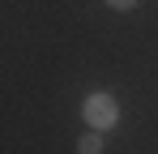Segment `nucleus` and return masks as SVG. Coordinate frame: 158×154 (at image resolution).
I'll use <instances>...</instances> for the list:
<instances>
[{
	"label": "nucleus",
	"instance_id": "2",
	"mask_svg": "<svg viewBox=\"0 0 158 154\" xmlns=\"http://www.w3.org/2000/svg\"><path fill=\"white\" fill-rule=\"evenodd\" d=\"M103 146H107V133H98V128L77 137V154H103Z\"/></svg>",
	"mask_w": 158,
	"mask_h": 154
},
{
	"label": "nucleus",
	"instance_id": "1",
	"mask_svg": "<svg viewBox=\"0 0 158 154\" xmlns=\"http://www.w3.org/2000/svg\"><path fill=\"white\" fill-rule=\"evenodd\" d=\"M81 120H85L90 128H98V133H111V128L120 124V103H115V94H107V90L85 94V103H81Z\"/></svg>",
	"mask_w": 158,
	"mask_h": 154
},
{
	"label": "nucleus",
	"instance_id": "3",
	"mask_svg": "<svg viewBox=\"0 0 158 154\" xmlns=\"http://www.w3.org/2000/svg\"><path fill=\"white\" fill-rule=\"evenodd\" d=\"M103 4H111V9H120V13H128V9H137L141 0H103Z\"/></svg>",
	"mask_w": 158,
	"mask_h": 154
}]
</instances>
